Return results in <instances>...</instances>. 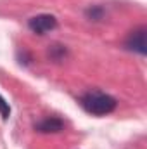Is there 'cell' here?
<instances>
[{
  "instance_id": "6da1fadb",
  "label": "cell",
  "mask_w": 147,
  "mask_h": 149,
  "mask_svg": "<svg viewBox=\"0 0 147 149\" xmlns=\"http://www.w3.org/2000/svg\"><path fill=\"white\" fill-rule=\"evenodd\" d=\"M80 104L83 106V109L90 114H95V116H104V114H109L116 109V99L109 95V94H104L101 90H90L87 92L85 95H81L80 99Z\"/></svg>"
},
{
  "instance_id": "7a4b0ae2",
  "label": "cell",
  "mask_w": 147,
  "mask_h": 149,
  "mask_svg": "<svg viewBox=\"0 0 147 149\" xmlns=\"http://www.w3.org/2000/svg\"><path fill=\"white\" fill-rule=\"evenodd\" d=\"M28 26H30V30H31L33 33L45 35V33L52 31L54 28H57V19H55V16H52V14H38V16H35V17L30 19Z\"/></svg>"
},
{
  "instance_id": "3957f363",
  "label": "cell",
  "mask_w": 147,
  "mask_h": 149,
  "mask_svg": "<svg viewBox=\"0 0 147 149\" xmlns=\"http://www.w3.org/2000/svg\"><path fill=\"white\" fill-rule=\"evenodd\" d=\"M146 33H147V30L144 28V26H142V28L133 30V31L130 33L128 40H126L128 49H132V50L139 52L140 56H146V52H147V38H146Z\"/></svg>"
},
{
  "instance_id": "277c9868",
  "label": "cell",
  "mask_w": 147,
  "mask_h": 149,
  "mask_svg": "<svg viewBox=\"0 0 147 149\" xmlns=\"http://www.w3.org/2000/svg\"><path fill=\"white\" fill-rule=\"evenodd\" d=\"M35 128H37L38 132H43V134H50V132L54 134V132H61L64 128V123H62V120L50 116V118H45L40 123H37Z\"/></svg>"
},
{
  "instance_id": "5b68a950",
  "label": "cell",
  "mask_w": 147,
  "mask_h": 149,
  "mask_svg": "<svg viewBox=\"0 0 147 149\" xmlns=\"http://www.w3.org/2000/svg\"><path fill=\"white\" fill-rule=\"evenodd\" d=\"M0 114H2L3 120H9V116H10V108H9V104L5 102V99L2 95H0Z\"/></svg>"
}]
</instances>
